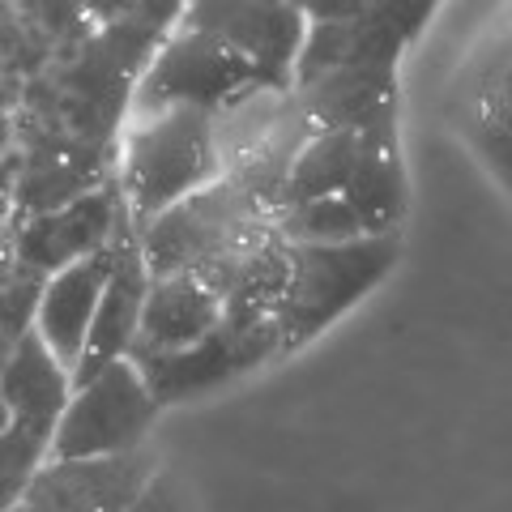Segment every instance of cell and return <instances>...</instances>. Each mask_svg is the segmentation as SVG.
I'll list each match as a JSON object with an SVG mask.
<instances>
[{
    "label": "cell",
    "instance_id": "6da1fadb",
    "mask_svg": "<svg viewBox=\"0 0 512 512\" xmlns=\"http://www.w3.org/2000/svg\"><path fill=\"white\" fill-rule=\"evenodd\" d=\"M269 235H274V214L248 188L222 175L210 188L158 214L141 231V256L150 278L192 274L227 303L235 278Z\"/></svg>",
    "mask_w": 512,
    "mask_h": 512
},
{
    "label": "cell",
    "instance_id": "7a4b0ae2",
    "mask_svg": "<svg viewBox=\"0 0 512 512\" xmlns=\"http://www.w3.org/2000/svg\"><path fill=\"white\" fill-rule=\"evenodd\" d=\"M222 180V158L210 111H167L154 120H124L116 184L137 231L192 192Z\"/></svg>",
    "mask_w": 512,
    "mask_h": 512
},
{
    "label": "cell",
    "instance_id": "3957f363",
    "mask_svg": "<svg viewBox=\"0 0 512 512\" xmlns=\"http://www.w3.org/2000/svg\"><path fill=\"white\" fill-rule=\"evenodd\" d=\"M312 137L316 128L303 116L295 90L278 86H256L214 116L222 175L239 188H248L274 218L282 210L291 171Z\"/></svg>",
    "mask_w": 512,
    "mask_h": 512
},
{
    "label": "cell",
    "instance_id": "277c9868",
    "mask_svg": "<svg viewBox=\"0 0 512 512\" xmlns=\"http://www.w3.org/2000/svg\"><path fill=\"white\" fill-rule=\"evenodd\" d=\"M397 256H402V239L397 235L295 248L291 291H286L282 320H278L282 355H295V350L316 342L329 325H338L359 299H367L393 274Z\"/></svg>",
    "mask_w": 512,
    "mask_h": 512
},
{
    "label": "cell",
    "instance_id": "5b68a950",
    "mask_svg": "<svg viewBox=\"0 0 512 512\" xmlns=\"http://www.w3.org/2000/svg\"><path fill=\"white\" fill-rule=\"evenodd\" d=\"M256 86L265 82L248 60H239L227 43H218L214 35L180 18V26L158 43L146 73L137 77L128 120H154L167 111H210V116H218L227 103Z\"/></svg>",
    "mask_w": 512,
    "mask_h": 512
},
{
    "label": "cell",
    "instance_id": "8992f818",
    "mask_svg": "<svg viewBox=\"0 0 512 512\" xmlns=\"http://www.w3.org/2000/svg\"><path fill=\"white\" fill-rule=\"evenodd\" d=\"M308 13V43L295 64V82L333 73V69H384L397 73L406 47L419 39L436 5H402V0H325L303 5Z\"/></svg>",
    "mask_w": 512,
    "mask_h": 512
},
{
    "label": "cell",
    "instance_id": "52a82bcc",
    "mask_svg": "<svg viewBox=\"0 0 512 512\" xmlns=\"http://www.w3.org/2000/svg\"><path fill=\"white\" fill-rule=\"evenodd\" d=\"M158 406L146 376L133 359L103 367L94 380L77 384L73 402L52 436L47 461H82V457H120L146 448V436L158 419Z\"/></svg>",
    "mask_w": 512,
    "mask_h": 512
},
{
    "label": "cell",
    "instance_id": "ba28073f",
    "mask_svg": "<svg viewBox=\"0 0 512 512\" xmlns=\"http://www.w3.org/2000/svg\"><path fill=\"white\" fill-rule=\"evenodd\" d=\"M184 22L227 43L239 60H248L265 86L291 90L295 64L308 43V13L303 5L274 0H197L184 5Z\"/></svg>",
    "mask_w": 512,
    "mask_h": 512
},
{
    "label": "cell",
    "instance_id": "9c48e42d",
    "mask_svg": "<svg viewBox=\"0 0 512 512\" xmlns=\"http://www.w3.org/2000/svg\"><path fill=\"white\" fill-rule=\"evenodd\" d=\"M453 124L491 180L512 197V22L491 35L453 82Z\"/></svg>",
    "mask_w": 512,
    "mask_h": 512
},
{
    "label": "cell",
    "instance_id": "30bf717a",
    "mask_svg": "<svg viewBox=\"0 0 512 512\" xmlns=\"http://www.w3.org/2000/svg\"><path fill=\"white\" fill-rule=\"evenodd\" d=\"M269 359H282L278 329H239V325H227V320L205 342L175 350V355H133L158 406L205 397Z\"/></svg>",
    "mask_w": 512,
    "mask_h": 512
},
{
    "label": "cell",
    "instance_id": "8fae6325",
    "mask_svg": "<svg viewBox=\"0 0 512 512\" xmlns=\"http://www.w3.org/2000/svg\"><path fill=\"white\" fill-rule=\"evenodd\" d=\"M120 218H124V197L116 175H111L107 184L90 188L86 197L60 205V210L13 222V256H18V265L35 269L39 278H52L94 252H107L120 231Z\"/></svg>",
    "mask_w": 512,
    "mask_h": 512
},
{
    "label": "cell",
    "instance_id": "7c38bea8",
    "mask_svg": "<svg viewBox=\"0 0 512 512\" xmlns=\"http://www.w3.org/2000/svg\"><path fill=\"white\" fill-rule=\"evenodd\" d=\"M158 474L154 448H133L120 457L47 461L35 474L18 512H124Z\"/></svg>",
    "mask_w": 512,
    "mask_h": 512
},
{
    "label": "cell",
    "instance_id": "4fadbf2b",
    "mask_svg": "<svg viewBox=\"0 0 512 512\" xmlns=\"http://www.w3.org/2000/svg\"><path fill=\"white\" fill-rule=\"evenodd\" d=\"M146 295H150V269H146V256H141V231L133 227V218L124 210L120 231L111 239V278H107V291L99 303V316H94L86 355L73 372V389L94 380L103 367L133 355L141 312H146Z\"/></svg>",
    "mask_w": 512,
    "mask_h": 512
},
{
    "label": "cell",
    "instance_id": "5bb4252c",
    "mask_svg": "<svg viewBox=\"0 0 512 512\" xmlns=\"http://www.w3.org/2000/svg\"><path fill=\"white\" fill-rule=\"evenodd\" d=\"M107 278H111V248L86 256V261H77L69 269H60V274H52L43 282L35 333L69 372H77V363L86 355V342H90L94 316H99Z\"/></svg>",
    "mask_w": 512,
    "mask_h": 512
},
{
    "label": "cell",
    "instance_id": "9a60e30c",
    "mask_svg": "<svg viewBox=\"0 0 512 512\" xmlns=\"http://www.w3.org/2000/svg\"><path fill=\"white\" fill-rule=\"evenodd\" d=\"M218 325H222V295H214L201 278L192 274L150 278L133 355H175V350L205 342Z\"/></svg>",
    "mask_w": 512,
    "mask_h": 512
},
{
    "label": "cell",
    "instance_id": "2e32d148",
    "mask_svg": "<svg viewBox=\"0 0 512 512\" xmlns=\"http://www.w3.org/2000/svg\"><path fill=\"white\" fill-rule=\"evenodd\" d=\"M0 393H5L13 423H26V427H39L47 436H56L64 410L73 402V372L30 329L18 342V350L9 355L5 372H0Z\"/></svg>",
    "mask_w": 512,
    "mask_h": 512
},
{
    "label": "cell",
    "instance_id": "e0dca14e",
    "mask_svg": "<svg viewBox=\"0 0 512 512\" xmlns=\"http://www.w3.org/2000/svg\"><path fill=\"white\" fill-rule=\"evenodd\" d=\"M397 111H384L380 120L363 124V128H329V133H316L308 146H303L299 163L291 171V184H286V197H282V210H295V205H312V201H329V197H342L355 180V171L367 154V141L372 133L393 120ZM278 210V214H282Z\"/></svg>",
    "mask_w": 512,
    "mask_h": 512
},
{
    "label": "cell",
    "instance_id": "ac0fdd59",
    "mask_svg": "<svg viewBox=\"0 0 512 512\" xmlns=\"http://www.w3.org/2000/svg\"><path fill=\"white\" fill-rule=\"evenodd\" d=\"M291 261L295 248L274 231L235 278L227 303H222V320L239 329H278L286 291H291Z\"/></svg>",
    "mask_w": 512,
    "mask_h": 512
},
{
    "label": "cell",
    "instance_id": "d6986e66",
    "mask_svg": "<svg viewBox=\"0 0 512 512\" xmlns=\"http://www.w3.org/2000/svg\"><path fill=\"white\" fill-rule=\"evenodd\" d=\"M52 436L26 423H9L0 431V512H18L35 474L47 466Z\"/></svg>",
    "mask_w": 512,
    "mask_h": 512
},
{
    "label": "cell",
    "instance_id": "ffe728a7",
    "mask_svg": "<svg viewBox=\"0 0 512 512\" xmlns=\"http://www.w3.org/2000/svg\"><path fill=\"white\" fill-rule=\"evenodd\" d=\"M124 512H197V504H192L188 487H184L171 470H158V474L150 478V487L141 491Z\"/></svg>",
    "mask_w": 512,
    "mask_h": 512
},
{
    "label": "cell",
    "instance_id": "44dd1931",
    "mask_svg": "<svg viewBox=\"0 0 512 512\" xmlns=\"http://www.w3.org/2000/svg\"><path fill=\"white\" fill-rule=\"evenodd\" d=\"M13 419H9V406H5V393H0V431H5Z\"/></svg>",
    "mask_w": 512,
    "mask_h": 512
}]
</instances>
